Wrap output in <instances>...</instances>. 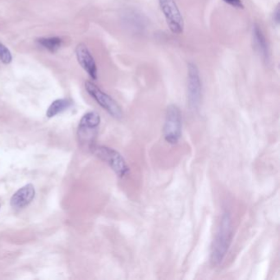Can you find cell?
<instances>
[{"mask_svg":"<svg viewBox=\"0 0 280 280\" xmlns=\"http://www.w3.org/2000/svg\"><path fill=\"white\" fill-rule=\"evenodd\" d=\"M233 238V221L228 212H225L220 220L211 246L210 261L214 265H220L225 260Z\"/></svg>","mask_w":280,"mask_h":280,"instance_id":"obj_1","label":"cell"},{"mask_svg":"<svg viewBox=\"0 0 280 280\" xmlns=\"http://www.w3.org/2000/svg\"><path fill=\"white\" fill-rule=\"evenodd\" d=\"M90 149L96 157L108 164L119 177H124L128 175L129 168L118 151L104 145H92Z\"/></svg>","mask_w":280,"mask_h":280,"instance_id":"obj_2","label":"cell"},{"mask_svg":"<svg viewBox=\"0 0 280 280\" xmlns=\"http://www.w3.org/2000/svg\"><path fill=\"white\" fill-rule=\"evenodd\" d=\"M182 119L180 108L176 105L168 106L165 114L164 137L169 144H177L182 137Z\"/></svg>","mask_w":280,"mask_h":280,"instance_id":"obj_3","label":"cell"},{"mask_svg":"<svg viewBox=\"0 0 280 280\" xmlns=\"http://www.w3.org/2000/svg\"><path fill=\"white\" fill-rule=\"evenodd\" d=\"M85 88L88 94L98 103L99 105H101L112 117L117 119H121L122 117V108L111 96L104 92L96 85L89 81L85 83Z\"/></svg>","mask_w":280,"mask_h":280,"instance_id":"obj_4","label":"cell"},{"mask_svg":"<svg viewBox=\"0 0 280 280\" xmlns=\"http://www.w3.org/2000/svg\"><path fill=\"white\" fill-rule=\"evenodd\" d=\"M202 83L198 68L194 63L188 65V104L192 110H196L201 105Z\"/></svg>","mask_w":280,"mask_h":280,"instance_id":"obj_5","label":"cell"},{"mask_svg":"<svg viewBox=\"0 0 280 280\" xmlns=\"http://www.w3.org/2000/svg\"><path fill=\"white\" fill-rule=\"evenodd\" d=\"M159 3L170 31L174 34H182L184 21L175 0H159Z\"/></svg>","mask_w":280,"mask_h":280,"instance_id":"obj_6","label":"cell"},{"mask_svg":"<svg viewBox=\"0 0 280 280\" xmlns=\"http://www.w3.org/2000/svg\"><path fill=\"white\" fill-rule=\"evenodd\" d=\"M76 56L78 64L88 72L90 78L93 80L97 79L98 77L97 66L88 46L82 43L77 45L76 48Z\"/></svg>","mask_w":280,"mask_h":280,"instance_id":"obj_7","label":"cell"},{"mask_svg":"<svg viewBox=\"0 0 280 280\" xmlns=\"http://www.w3.org/2000/svg\"><path fill=\"white\" fill-rule=\"evenodd\" d=\"M35 191L32 184H27L14 193L11 198V206L14 209H22L34 199Z\"/></svg>","mask_w":280,"mask_h":280,"instance_id":"obj_8","label":"cell"},{"mask_svg":"<svg viewBox=\"0 0 280 280\" xmlns=\"http://www.w3.org/2000/svg\"><path fill=\"white\" fill-rule=\"evenodd\" d=\"M252 43L255 51L259 53L264 61H269L270 53L267 41L262 29L257 24H254L252 28Z\"/></svg>","mask_w":280,"mask_h":280,"instance_id":"obj_9","label":"cell"},{"mask_svg":"<svg viewBox=\"0 0 280 280\" xmlns=\"http://www.w3.org/2000/svg\"><path fill=\"white\" fill-rule=\"evenodd\" d=\"M125 21L127 22V26L131 27V28L138 31H142L145 28V22L143 17L138 14L137 12H127L125 17Z\"/></svg>","mask_w":280,"mask_h":280,"instance_id":"obj_10","label":"cell"},{"mask_svg":"<svg viewBox=\"0 0 280 280\" xmlns=\"http://www.w3.org/2000/svg\"><path fill=\"white\" fill-rule=\"evenodd\" d=\"M71 105V101L67 100V99L56 100V101H53V103L51 104V106L48 108L46 116L48 118L56 116L57 114H60L62 112L68 109Z\"/></svg>","mask_w":280,"mask_h":280,"instance_id":"obj_11","label":"cell"},{"mask_svg":"<svg viewBox=\"0 0 280 280\" xmlns=\"http://www.w3.org/2000/svg\"><path fill=\"white\" fill-rule=\"evenodd\" d=\"M37 42L41 47L53 53L57 52L63 45V40L61 38L56 37V36L54 37L40 38L37 40Z\"/></svg>","mask_w":280,"mask_h":280,"instance_id":"obj_12","label":"cell"},{"mask_svg":"<svg viewBox=\"0 0 280 280\" xmlns=\"http://www.w3.org/2000/svg\"><path fill=\"white\" fill-rule=\"evenodd\" d=\"M101 122V117L98 113L91 111L84 114L80 121L79 127H88V128H95L98 127Z\"/></svg>","mask_w":280,"mask_h":280,"instance_id":"obj_13","label":"cell"},{"mask_svg":"<svg viewBox=\"0 0 280 280\" xmlns=\"http://www.w3.org/2000/svg\"><path fill=\"white\" fill-rule=\"evenodd\" d=\"M0 60L4 64H9L13 60L10 51L2 42H0Z\"/></svg>","mask_w":280,"mask_h":280,"instance_id":"obj_14","label":"cell"},{"mask_svg":"<svg viewBox=\"0 0 280 280\" xmlns=\"http://www.w3.org/2000/svg\"><path fill=\"white\" fill-rule=\"evenodd\" d=\"M225 3L228 5L232 6L233 8H238V9H243L244 4L242 0H223Z\"/></svg>","mask_w":280,"mask_h":280,"instance_id":"obj_15","label":"cell"},{"mask_svg":"<svg viewBox=\"0 0 280 280\" xmlns=\"http://www.w3.org/2000/svg\"><path fill=\"white\" fill-rule=\"evenodd\" d=\"M280 7L278 6L275 12H274V15H273V21L275 24L280 23Z\"/></svg>","mask_w":280,"mask_h":280,"instance_id":"obj_16","label":"cell"}]
</instances>
